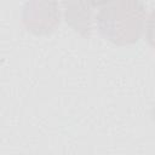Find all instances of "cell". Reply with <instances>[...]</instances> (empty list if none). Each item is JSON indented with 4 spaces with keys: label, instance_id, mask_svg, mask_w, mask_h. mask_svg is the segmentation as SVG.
<instances>
[{
    "label": "cell",
    "instance_id": "7a4b0ae2",
    "mask_svg": "<svg viewBox=\"0 0 155 155\" xmlns=\"http://www.w3.org/2000/svg\"><path fill=\"white\" fill-rule=\"evenodd\" d=\"M24 27L36 35H47L56 30L61 22L58 2L28 1L22 10Z\"/></svg>",
    "mask_w": 155,
    "mask_h": 155
},
{
    "label": "cell",
    "instance_id": "6da1fadb",
    "mask_svg": "<svg viewBox=\"0 0 155 155\" xmlns=\"http://www.w3.org/2000/svg\"><path fill=\"white\" fill-rule=\"evenodd\" d=\"M96 16L101 35L117 45L126 46L137 42L144 33L147 22L145 5L134 0H116L97 4Z\"/></svg>",
    "mask_w": 155,
    "mask_h": 155
},
{
    "label": "cell",
    "instance_id": "3957f363",
    "mask_svg": "<svg viewBox=\"0 0 155 155\" xmlns=\"http://www.w3.org/2000/svg\"><path fill=\"white\" fill-rule=\"evenodd\" d=\"M67 23L80 35L91 33V7L88 2H63Z\"/></svg>",
    "mask_w": 155,
    "mask_h": 155
}]
</instances>
